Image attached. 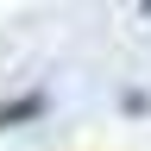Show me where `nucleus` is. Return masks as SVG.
Returning a JSON list of instances; mask_svg holds the SVG:
<instances>
[{
	"label": "nucleus",
	"instance_id": "nucleus-1",
	"mask_svg": "<svg viewBox=\"0 0 151 151\" xmlns=\"http://www.w3.org/2000/svg\"><path fill=\"white\" fill-rule=\"evenodd\" d=\"M44 107H50V94H44V88H32V94H13V101H0V132H6V126H25V120H38Z\"/></svg>",
	"mask_w": 151,
	"mask_h": 151
}]
</instances>
